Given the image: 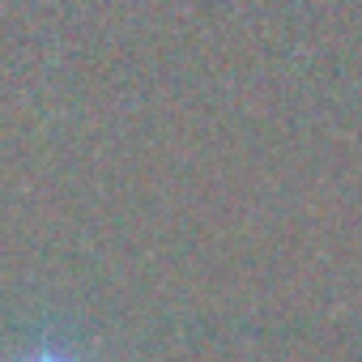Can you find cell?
<instances>
[{
  "mask_svg": "<svg viewBox=\"0 0 362 362\" xmlns=\"http://www.w3.org/2000/svg\"><path fill=\"white\" fill-rule=\"evenodd\" d=\"M18 362H77V358H73V354H64V349H56V345H43V349L26 354V358H18Z\"/></svg>",
  "mask_w": 362,
  "mask_h": 362,
  "instance_id": "6da1fadb",
  "label": "cell"
}]
</instances>
